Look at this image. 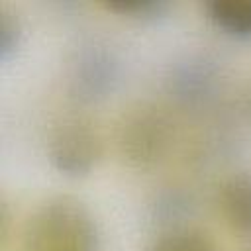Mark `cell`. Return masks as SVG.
Returning a JSON list of instances; mask_svg holds the SVG:
<instances>
[{
	"label": "cell",
	"instance_id": "cell-1",
	"mask_svg": "<svg viewBox=\"0 0 251 251\" xmlns=\"http://www.w3.org/2000/svg\"><path fill=\"white\" fill-rule=\"evenodd\" d=\"M24 251H100L98 224L80 200L53 196L27 218Z\"/></svg>",
	"mask_w": 251,
	"mask_h": 251
},
{
	"label": "cell",
	"instance_id": "cell-2",
	"mask_svg": "<svg viewBox=\"0 0 251 251\" xmlns=\"http://www.w3.org/2000/svg\"><path fill=\"white\" fill-rule=\"evenodd\" d=\"M51 165L65 176H84L92 171L100 157V141L96 133L78 122L57 127L47 145Z\"/></svg>",
	"mask_w": 251,
	"mask_h": 251
},
{
	"label": "cell",
	"instance_id": "cell-3",
	"mask_svg": "<svg viewBox=\"0 0 251 251\" xmlns=\"http://www.w3.org/2000/svg\"><path fill=\"white\" fill-rule=\"evenodd\" d=\"M118 76V67L114 57L102 49H88L84 51L73 73V88L78 98L96 100L106 96L112 90V84Z\"/></svg>",
	"mask_w": 251,
	"mask_h": 251
},
{
	"label": "cell",
	"instance_id": "cell-4",
	"mask_svg": "<svg viewBox=\"0 0 251 251\" xmlns=\"http://www.w3.org/2000/svg\"><path fill=\"white\" fill-rule=\"evenodd\" d=\"M124 153L137 165L153 163L167 147V127L159 116L143 114L124 127Z\"/></svg>",
	"mask_w": 251,
	"mask_h": 251
},
{
	"label": "cell",
	"instance_id": "cell-5",
	"mask_svg": "<svg viewBox=\"0 0 251 251\" xmlns=\"http://www.w3.org/2000/svg\"><path fill=\"white\" fill-rule=\"evenodd\" d=\"M220 210L231 229L251 235V171L235 173L222 184Z\"/></svg>",
	"mask_w": 251,
	"mask_h": 251
},
{
	"label": "cell",
	"instance_id": "cell-6",
	"mask_svg": "<svg viewBox=\"0 0 251 251\" xmlns=\"http://www.w3.org/2000/svg\"><path fill=\"white\" fill-rule=\"evenodd\" d=\"M206 18L216 29L231 39H251V0H206Z\"/></svg>",
	"mask_w": 251,
	"mask_h": 251
},
{
	"label": "cell",
	"instance_id": "cell-7",
	"mask_svg": "<svg viewBox=\"0 0 251 251\" xmlns=\"http://www.w3.org/2000/svg\"><path fill=\"white\" fill-rule=\"evenodd\" d=\"M143 251H218V247L206 231L182 226L159 231Z\"/></svg>",
	"mask_w": 251,
	"mask_h": 251
},
{
	"label": "cell",
	"instance_id": "cell-8",
	"mask_svg": "<svg viewBox=\"0 0 251 251\" xmlns=\"http://www.w3.org/2000/svg\"><path fill=\"white\" fill-rule=\"evenodd\" d=\"M212 80H214V73L202 63L182 67L173 78L178 96L186 100L202 98L204 94H208L212 88Z\"/></svg>",
	"mask_w": 251,
	"mask_h": 251
},
{
	"label": "cell",
	"instance_id": "cell-9",
	"mask_svg": "<svg viewBox=\"0 0 251 251\" xmlns=\"http://www.w3.org/2000/svg\"><path fill=\"white\" fill-rule=\"evenodd\" d=\"M102 6L118 16L133 18L141 22L159 20L173 8L169 0H108Z\"/></svg>",
	"mask_w": 251,
	"mask_h": 251
},
{
	"label": "cell",
	"instance_id": "cell-10",
	"mask_svg": "<svg viewBox=\"0 0 251 251\" xmlns=\"http://www.w3.org/2000/svg\"><path fill=\"white\" fill-rule=\"evenodd\" d=\"M190 210H192V200L182 192H165L153 204L155 218L161 224H165V229L182 227V224L178 222L184 216H190Z\"/></svg>",
	"mask_w": 251,
	"mask_h": 251
},
{
	"label": "cell",
	"instance_id": "cell-11",
	"mask_svg": "<svg viewBox=\"0 0 251 251\" xmlns=\"http://www.w3.org/2000/svg\"><path fill=\"white\" fill-rule=\"evenodd\" d=\"M22 25L16 14L2 10L0 12V61H8L20 45Z\"/></svg>",
	"mask_w": 251,
	"mask_h": 251
},
{
	"label": "cell",
	"instance_id": "cell-12",
	"mask_svg": "<svg viewBox=\"0 0 251 251\" xmlns=\"http://www.w3.org/2000/svg\"><path fill=\"white\" fill-rule=\"evenodd\" d=\"M249 251H251V249H249Z\"/></svg>",
	"mask_w": 251,
	"mask_h": 251
}]
</instances>
